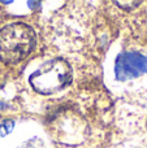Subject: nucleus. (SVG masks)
Listing matches in <instances>:
<instances>
[{
  "mask_svg": "<svg viewBox=\"0 0 147 148\" xmlns=\"http://www.w3.org/2000/svg\"><path fill=\"white\" fill-rule=\"evenodd\" d=\"M35 47V33L29 25L14 22L0 30V60L17 64L31 53Z\"/></svg>",
  "mask_w": 147,
  "mask_h": 148,
  "instance_id": "obj_1",
  "label": "nucleus"
},
{
  "mask_svg": "<svg viewBox=\"0 0 147 148\" xmlns=\"http://www.w3.org/2000/svg\"><path fill=\"white\" fill-rule=\"evenodd\" d=\"M30 84L42 95H51L67 87L72 81V68L64 59H54L30 75Z\"/></svg>",
  "mask_w": 147,
  "mask_h": 148,
  "instance_id": "obj_2",
  "label": "nucleus"
},
{
  "mask_svg": "<svg viewBox=\"0 0 147 148\" xmlns=\"http://www.w3.org/2000/svg\"><path fill=\"white\" fill-rule=\"evenodd\" d=\"M147 73V57L137 52L120 53L115 62V77L117 81H128Z\"/></svg>",
  "mask_w": 147,
  "mask_h": 148,
  "instance_id": "obj_3",
  "label": "nucleus"
},
{
  "mask_svg": "<svg viewBox=\"0 0 147 148\" xmlns=\"http://www.w3.org/2000/svg\"><path fill=\"white\" fill-rule=\"evenodd\" d=\"M14 127V122L12 120H5L4 122L0 125V135L1 136H7L10 131Z\"/></svg>",
  "mask_w": 147,
  "mask_h": 148,
  "instance_id": "obj_4",
  "label": "nucleus"
},
{
  "mask_svg": "<svg viewBox=\"0 0 147 148\" xmlns=\"http://www.w3.org/2000/svg\"><path fill=\"white\" fill-rule=\"evenodd\" d=\"M142 1H121V0H117V1H115V4L119 5L120 8H122V9H126V10H130V9H134V8H137L138 5L141 4Z\"/></svg>",
  "mask_w": 147,
  "mask_h": 148,
  "instance_id": "obj_5",
  "label": "nucleus"
}]
</instances>
